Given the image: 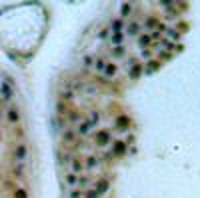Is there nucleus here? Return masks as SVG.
I'll use <instances>...</instances> for the list:
<instances>
[{
  "mask_svg": "<svg viewBox=\"0 0 200 198\" xmlns=\"http://www.w3.org/2000/svg\"><path fill=\"white\" fill-rule=\"evenodd\" d=\"M84 62H86V66H92L94 58H92V56H86V58H84Z\"/></svg>",
  "mask_w": 200,
  "mask_h": 198,
  "instance_id": "6",
  "label": "nucleus"
},
{
  "mask_svg": "<svg viewBox=\"0 0 200 198\" xmlns=\"http://www.w3.org/2000/svg\"><path fill=\"white\" fill-rule=\"evenodd\" d=\"M114 150H116V154H120V152H124V142H114Z\"/></svg>",
  "mask_w": 200,
  "mask_h": 198,
  "instance_id": "3",
  "label": "nucleus"
},
{
  "mask_svg": "<svg viewBox=\"0 0 200 198\" xmlns=\"http://www.w3.org/2000/svg\"><path fill=\"white\" fill-rule=\"evenodd\" d=\"M128 124H130L128 116H118V118H116V128H118V130H126Z\"/></svg>",
  "mask_w": 200,
  "mask_h": 198,
  "instance_id": "1",
  "label": "nucleus"
},
{
  "mask_svg": "<svg viewBox=\"0 0 200 198\" xmlns=\"http://www.w3.org/2000/svg\"><path fill=\"white\" fill-rule=\"evenodd\" d=\"M70 198H80V190H72V194H70Z\"/></svg>",
  "mask_w": 200,
  "mask_h": 198,
  "instance_id": "7",
  "label": "nucleus"
},
{
  "mask_svg": "<svg viewBox=\"0 0 200 198\" xmlns=\"http://www.w3.org/2000/svg\"><path fill=\"white\" fill-rule=\"evenodd\" d=\"M136 30H140V26L136 24V22H132V24H130V28H128V32H130V34H136Z\"/></svg>",
  "mask_w": 200,
  "mask_h": 198,
  "instance_id": "4",
  "label": "nucleus"
},
{
  "mask_svg": "<svg viewBox=\"0 0 200 198\" xmlns=\"http://www.w3.org/2000/svg\"><path fill=\"white\" fill-rule=\"evenodd\" d=\"M98 142L100 144H102V142H110V134H108V132H98Z\"/></svg>",
  "mask_w": 200,
  "mask_h": 198,
  "instance_id": "2",
  "label": "nucleus"
},
{
  "mask_svg": "<svg viewBox=\"0 0 200 198\" xmlns=\"http://www.w3.org/2000/svg\"><path fill=\"white\" fill-rule=\"evenodd\" d=\"M84 198H98V192H96V190H88Z\"/></svg>",
  "mask_w": 200,
  "mask_h": 198,
  "instance_id": "5",
  "label": "nucleus"
}]
</instances>
